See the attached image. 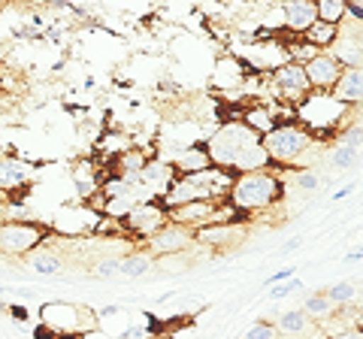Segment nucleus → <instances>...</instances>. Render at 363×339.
I'll return each instance as SVG.
<instances>
[{
	"instance_id": "8",
	"label": "nucleus",
	"mask_w": 363,
	"mask_h": 339,
	"mask_svg": "<svg viewBox=\"0 0 363 339\" xmlns=\"http://www.w3.org/2000/svg\"><path fill=\"white\" fill-rule=\"evenodd\" d=\"M303 73L306 79H309V88L318 94H330L336 79L342 76V67H339V61L333 58L330 52H315L309 61L303 64Z\"/></svg>"
},
{
	"instance_id": "13",
	"label": "nucleus",
	"mask_w": 363,
	"mask_h": 339,
	"mask_svg": "<svg viewBox=\"0 0 363 339\" xmlns=\"http://www.w3.org/2000/svg\"><path fill=\"white\" fill-rule=\"evenodd\" d=\"M281 18H285V28L291 33H300V37H303V33L318 21L315 4H285V6H281Z\"/></svg>"
},
{
	"instance_id": "26",
	"label": "nucleus",
	"mask_w": 363,
	"mask_h": 339,
	"mask_svg": "<svg viewBox=\"0 0 363 339\" xmlns=\"http://www.w3.org/2000/svg\"><path fill=\"white\" fill-rule=\"evenodd\" d=\"M94 269H97V276H118V257H112V261H100Z\"/></svg>"
},
{
	"instance_id": "6",
	"label": "nucleus",
	"mask_w": 363,
	"mask_h": 339,
	"mask_svg": "<svg viewBox=\"0 0 363 339\" xmlns=\"http://www.w3.org/2000/svg\"><path fill=\"white\" fill-rule=\"evenodd\" d=\"M269 85H272V91H276V100H291V104H300V100L312 94L309 79L303 73V64H294V61L279 64L276 70L269 73Z\"/></svg>"
},
{
	"instance_id": "3",
	"label": "nucleus",
	"mask_w": 363,
	"mask_h": 339,
	"mask_svg": "<svg viewBox=\"0 0 363 339\" xmlns=\"http://www.w3.org/2000/svg\"><path fill=\"white\" fill-rule=\"evenodd\" d=\"M255 143H260V137L252 130V128H245L242 121H224L218 130L212 133V137L206 140V155H209V161L218 167V170H233V164H236V157H240L248 145H255ZM233 176V173H230Z\"/></svg>"
},
{
	"instance_id": "7",
	"label": "nucleus",
	"mask_w": 363,
	"mask_h": 339,
	"mask_svg": "<svg viewBox=\"0 0 363 339\" xmlns=\"http://www.w3.org/2000/svg\"><path fill=\"white\" fill-rule=\"evenodd\" d=\"M167 224H169V218H167V209L161 203H136L128 216L121 218V228L133 236H143V240H149L157 230H164Z\"/></svg>"
},
{
	"instance_id": "28",
	"label": "nucleus",
	"mask_w": 363,
	"mask_h": 339,
	"mask_svg": "<svg viewBox=\"0 0 363 339\" xmlns=\"http://www.w3.org/2000/svg\"><path fill=\"white\" fill-rule=\"evenodd\" d=\"M333 339H363V333H360V327H345V330L336 333Z\"/></svg>"
},
{
	"instance_id": "21",
	"label": "nucleus",
	"mask_w": 363,
	"mask_h": 339,
	"mask_svg": "<svg viewBox=\"0 0 363 339\" xmlns=\"http://www.w3.org/2000/svg\"><path fill=\"white\" fill-rule=\"evenodd\" d=\"M324 297L333 303V306H345V303L357 300V285H351V282H336L324 291Z\"/></svg>"
},
{
	"instance_id": "19",
	"label": "nucleus",
	"mask_w": 363,
	"mask_h": 339,
	"mask_svg": "<svg viewBox=\"0 0 363 339\" xmlns=\"http://www.w3.org/2000/svg\"><path fill=\"white\" fill-rule=\"evenodd\" d=\"M149 269H152V261L145 255L118 257V276H124V279H143Z\"/></svg>"
},
{
	"instance_id": "9",
	"label": "nucleus",
	"mask_w": 363,
	"mask_h": 339,
	"mask_svg": "<svg viewBox=\"0 0 363 339\" xmlns=\"http://www.w3.org/2000/svg\"><path fill=\"white\" fill-rule=\"evenodd\" d=\"M43 318H45V327H52L55 333H82L94 327L91 321H82V318H91V312L70 306V303H52V306H45Z\"/></svg>"
},
{
	"instance_id": "25",
	"label": "nucleus",
	"mask_w": 363,
	"mask_h": 339,
	"mask_svg": "<svg viewBox=\"0 0 363 339\" xmlns=\"http://www.w3.org/2000/svg\"><path fill=\"white\" fill-rule=\"evenodd\" d=\"M303 288V282L297 279V276H294V279H288V282H281V285H276V288H272V297H288V294H294V291H300Z\"/></svg>"
},
{
	"instance_id": "23",
	"label": "nucleus",
	"mask_w": 363,
	"mask_h": 339,
	"mask_svg": "<svg viewBox=\"0 0 363 339\" xmlns=\"http://www.w3.org/2000/svg\"><path fill=\"white\" fill-rule=\"evenodd\" d=\"M242 339H279V330L272 324H267V321H257L242 333Z\"/></svg>"
},
{
	"instance_id": "12",
	"label": "nucleus",
	"mask_w": 363,
	"mask_h": 339,
	"mask_svg": "<svg viewBox=\"0 0 363 339\" xmlns=\"http://www.w3.org/2000/svg\"><path fill=\"white\" fill-rule=\"evenodd\" d=\"M330 97L336 100V104L348 106V109L360 106V97H363V70L360 67H348V70H342V76L336 79Z\"/></svg>"
},
{
	"instance_id": "16",
	"label": "nucleus",
	"mask_w": 363,
	"mask_h": 339,
	"mask_svg": "<svg viewBox=\"0 0 363 339\" xmlns=\"http://www.w3.org/2000/svg\"><path fill=\"white\" fill-rule=\"evenodd\" d=\"M309 324H312V318L306 315L303 309H291V312H285V315H279V321L272 324L279 333H285V336H297V333H306L309 330Z\"/></svg>"
},
{
	"instance_id": "1",
	"label": "nucleus",
	"mask_w": 363,
	"mask_h": 339,
	"mask_svg": "<svg viewBox=\"0 0 363 339\" xmlns=\"http://www.w3.org/2000/svg\"><path fill=\"white\" fill-rule=\"evenodd\" d=\"M279 200H281V179L272 176L269 170L233 176L230 191H227V203L236 212H264L276 206Z\"/></svg>"
},
{
	"instance_id": "2",
	"label": "nucleus",
	"mask_w": 363,
	"mask_h": 339,
	"mask_svg": "<svg viewBox=\"0 0 363 339\" xmlns=\"http://www.w3.org/2000/svg\"><path fill=\"white\" fill-rule=\"evenodd\" d=\"M312 143H315V137L297 121H279L269 133L260 137V145H264V152H267L272 167L276 164H281V167L300 164L303 155L312 149Z\"/></svg>"
},
{
	"instance_id": "27",
	"label": "nucleus",
	"mask_w": 363,
	"mask_h": 339,
	"mask_svg": "<svg viewBox=\"0 0 363 339\" xmlns=\"http://www.w3.org/2000/svg\"><path fill=\"white\" fill-rule=\"evenodd\" d=\"M294 273H297V269H279V273H272L269 279H267V285H279V282H288V279H294Z\"/></svg>"
},
{
	"instance_id": "17",
	"label": "nucleus",
	"mask_w": 363,
	"mask_h": 339,
	"mask_svg": "<svg viewBox=\"0 0 363 339\" xmlns=\"http://www.w3.org/2000/svg\"><path fill=\"white\" fill-rule=\"evenodd\" d=\"M25 261H28L30 269H37V273H43V276H55V273H61V269H64L61 257H55L52 252H45V248H37V252H30Z\"/></svg>"
},
{
	"instance_id": "10",
	"label": "nucleus",
	"mask_w": 363,
	"mask_h": 339,
	"mask_svg": "<svg viewBox=\"0 0 363 339\" xmlns=\"http://www.w3.org/2000/svg\"><path fill=\"white\" fill-rule=\"evenodd\" d=\"M33 179H37V167L33 164L13 155H0V191H6V194L25 191Z\"/></svg>"
},
{
	"instance_id": "5",
	"label": "nucleus",
	"mask_w": 363,
	"mask_h": 339,
	"mask_svg": "<svg viewBox=\"0 0 363 339\" xmlns=\"http://www.w3.org/2000/svg\"><path fill=\"white\" fill-rule=\"evenodd\" d=\"M45 243V228L33 221H0V257H28Z\"/></svg>"
},
{
	"instance_id": "18",
	"label": "nucleus",
	"mask_w": 363,
	"mask_h": 339,
	"mask_svg": "<svg viewBox=\"0 0 363 339\" xmlns=\"http://www.w3.org/2000/svg\"><path fill=\"white\" fill-rule=\"evenodd\" d=\"M315 16H318V21H324V25L339 28L342 25V18H345V4L342 0H318Z\"/></svg>"
},
{
	"instance_id": "11",
	"label": "nucleus",
	"mask_w": 363,
	"mask_h": 339,
	"mask_svg": "<svg viewBox=\"0 0 363 339\" xmlns=\"http://www.w3.org/2000/svg\"><path fill=\"white\" fill-rule=\"evenodd\" d=\"M191 243H194V230L179 228V224H167L164 230H157L155 236H149V240H145V245H149L152 255H157V257L179 255L182 248H188Z\"/></svg>"
},
{
	"instance_id": "22",
	"label": "nucleus",
	"mask_w": 363,
	"mask_h": 339,
	"mask_svg": "<svg viewBox=\"0 0 363 339\" xmlns=\"http://www.w3.org/2000/svg\"><path fill=\"white\" fill-rule=\"evenodd\" d=\"M303 312L309 315V318H327V315L333 312V303L327 300L324 294H312V297L303 303Z\"/></svg>"
},
{
	"instance_id": "24",
	"label": "nucleus",
	"mask_w": 363,
	"mask_h": 339,
	"mask_svg": "<svg viewBox=\"0 0 363 339\" xmlns=\"http://www.w3.org/2000/svg\"><path fill=\"white\" fill-rule=\"evenodd\" d=\"M297 185L303 191H315V188H321V176H315L312 170H303V173H297Z\"/></svg>"
},
{
	"instance_id": "14",
	"label": "nucleus",
	"mask_w": 363,
	"mask_h": 339,
	"mask_svg": "<svg viewBox=\"0 0 363 339\" xmlns=\"http://www.w3.org/2000/svg\"><path fill=\"white\" fill-rule=\"evenodd\" d=\"M176 170V176H194V173H203V170H209L212 161L203 145H191V149H182V155L176 157L173 164H169Z\"/></svg>"
},
{
	"instance_id": "20",
	"label": "nucleus",
	"mask_w": 363,
	"mask_h": 339,
	"mask_svg": "<svg viewBox=\"0 0 363 339\" xmlns=\"http://www.w3.org/2000/svg\"><path fill=\"white\" fill-rule=\"evenodd\" d=\"M357 161H360V149H354V145L339 143L336 149L330 152V164L336 170H351V167H357Z\"/></svg>"
},
{
	"instance_id": "4",
	"label": "nucleus",
	"mask_w": 363,
	"mask_h": 339,
	"mask_svg": "<svg viewBox=\"0 0 363 339\" xmlns=\"http://www.w3.org/2000/svg\"><path fill=\"white\" fill-rule=\"evenodd\" d=\"M297 112H300V121L297 124H303V128L309 130L312 137H315L318 130L333 133L336 124H348V116H351L348 106L336 104L330 94H318V91H312L306 100H300Z\"/></svg>"
},
{
	"instance_id": "15",
	"label": "nucleus",
	"mask_w": 363,
	"mask_h": 339,
	"mask_svg": "<svg viewBox=\"0 0 363 339\" xmlns=\"http://www.w3.org/2000/svg\"><path fill=\"white\" fill-rule=\"evenodd\" d=\"M336 33H339V28L324 25V21H315V25L303 33V43H306V46H312L315 52H327V49L333 46Z\"/></svg>"
}]
</instances>
